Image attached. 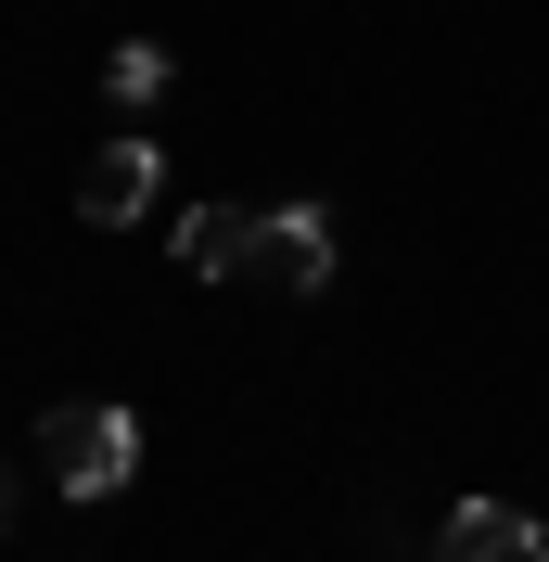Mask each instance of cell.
I'll list each match as a JSON object with an SVG mask.
<instances>
[{"mask_svg": "<svg viewBox=\"0 0 549 562\" xmlns=\"http://www.w3.org/2000/svg\"><path fill=\"white\" fill-rule=\"evenodd\" d=\"M38 473L65 498H115L141 473V409H115V396H65V409L38 422Z\"/></svg>", "mask_w": 549, "mask_h": 562, "instance_id": "cell-1", "label": "cell"}, {"mask_svg": "<svg viewBox=\"0 0 549 562\" xmlns=\"http://www.w3.org/2000/svg\"><path fill=\"white\" fill-rule=\"evenodd\" d=\"M154 192H167V167H154V140H141V128H115L103 154L77 167V217H90V231H115V217H141Z\"/></svg>", "mask_w": 549, "mask_h": 562, "instance_id": "cell-2", "label": "cell"}, {"mask_svg": "<svg viewBox=\"0 0 549 562\" xmlns=\"http://www.w3.org/2000/svg\"><path fill=\"white\" fill-rule=\"evenodd\" d=\"M167 244H179L192 281H243V269H269V217H256V205H192Z\"/></svg>", "mask_w": 549, "mask_h": 562, "instance_id": "cell-3", "label": "cell"}, {"mask_svg": "<svg viewBox=\"0 0 549 562\" xmlns=\"http://www.w3.org/2000/svg\"><path fill=\"white\" fill-rule=\"evenodd\" d=\"M435 562H549V537H537V512H512V498H460L435 525Z\"/></svg>", "mask_w": 549, "mask_h": 562, "instance_id": "cell-4", "label": "cell"}, {"mask_svg": "<svg viewBox=\"0 0 549 562\" xmlns=\"http://www.w3.org/2000/svg\"><path fill=\"white\" fill-rule=\"evenodd\" d=\"M269 281L281 294H320L333 281V217L320 205H269Z\"/></svg>", "mask_w": 549, "mask_h": 562, "instance_id": "cell-5", "label": "cell"}, {"mask_svg": "<svg viewBox=\"0 0 549 562\" xmlns=\"http://www.w3.org/2000/svg\"><path fill=\"white\" fill-rule=\"evenodd\" d=\"M167 77H179V65H167V52H154V38H115V65H103V90H115V103L141 115V103H167Z\"/></svg>", "mask_w": 549, "mask_h": 562, "instance_id": "cell-6", "label": "cell"}, {"mask_svg": "<svg viewBox=\"0 0 549 562\" xmlns=\"http://www.w3.org/2000/svg\"><path fill=\"white\" fill-rule=\"evenodd\" d=\"M0 537H13V473H0Z\"/></svg>", "mask_w": 549, "mask_h": 562, "instance_id": "cell-7", "label": "cell"}]
</instances>
